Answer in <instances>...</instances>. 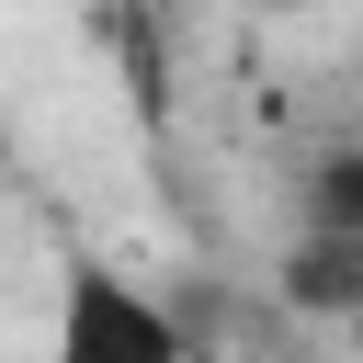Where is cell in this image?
I'll return each mask as SVG.
<instances>
[{
    "label": "cell",
    "instance_id": "obj_1",
    "mask_svg": "<svg viewBox=\"0 0 363 363\" xmlns=\"http://www.w3.org/2000/svg\"><path fill=\"white\" fill-rule=\"evenodd\" d=\"M57 363H193L182 318L125 272H68L57 295Z\"/></svg>",
    "mask_w": 363,
    "mask_h": 363
},
{
    "label": "cell",
    "instance_id": "obj_2",
    "mask_svg": "<svg viewBox=\"0 0 363 363\" xmlns=\"http://www.w3.org/2000/svg\"><path fill=\"white\" fill-rule=\"evenodd\" d=\"M272 284H284V306H306V318H352V306H363V227H306Z\"/></svg>",
    "mask_w": 363,
    "mask_h": 363
},
{
    "label": "cell",
    "instance_id": "obj_4",
    "mask_svg": "<svg viewBox=\"0 0 363 363\" xmlns=\"http://www.w3.org/2000/svg\"><path fill=\"white\" fill-rule=\"evenodd\" d=\"M272 11H318V0H272Z\"/></svg>",
    "mask_w": 363,
    "mask_h": 363
},
{
    "label": "cell",
    "instance_id": "obj_3",
    "mask_svg": "<svg viewBox=\"0 0 363 363\" xmlns=\"http://www.w3.org/2000/svg\"><path fill=\"white\" fill-rule=\"evenodd\" d=\"M306 227H363V147H329L306 170Z\"/></svg>",
    "mask_w": 363,
    "mask_h": 363
}]
</instances>
